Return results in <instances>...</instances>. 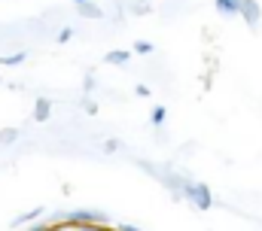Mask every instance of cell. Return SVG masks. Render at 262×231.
<instances>
[{
	"label": "cell",
	"mask_w": 262,
	"mask_h": 231,
	"mask_svg": "<svg viewBox=\"0 0 262 231\" xmlns=\"http://www.w3.org/2000/svg\"><path fill=\"white\" fill-rule=\"evenodd\" d=\"M183 195L195 204L198 210H204V213L213 207V195H210V189H207L204 182H189V179H186V182H183Z\"/></svg>",
	"instance_id": "obj_1"
},
{
	"label": "cell",
	"mask_w": 262,
	"mask_h": 231,
	"mask_svg": "<svg viewBox=\"0 0 262 231\" xmlns=\"http://www.w3.org/2000/svg\"><path fill=\"white\" fill-rule=\"evenodd\" d=\"M238 15L247 21V28H256V25H259L262 9H259V3H256V0H241V6H238Z\"/></svg>",
	"instance_id": "obj_2"
},
{
	"label": "cell",
	"mask_w": 262,
	"mask_h": 231,
	"mask_svg": "<svg viewBox=\"0 0 262 231\" xmlns=\"http://www.w3.org/2000/svg\"><path fill=\"white\" fill-rule=\"evenodd\" d=\"M52 98H37V104H34V122H49V115H52Z\"/></svg>",
	"instance_id": "obj_3"
},
{
	"label": "cell",
	"mask_w": 262,
	"mask_h": 231,
	"mask_svg": "<svg viewBox=\"0 0 262 231\" xmlns=\"http://www.w3.org/2000/svg\"><path fill=\"white\" fill-rule=\"evenodd\" d=\"M79 15H82V18H104V9H101L98 3L85 0V3H79Z\"/></svg>",
	"instance_id": "obj_4"
},
{
	"label": "cell",
	"mask_w": 262,
	"mask_h": 231,
	"mask_svg": "<svg viewBox=\"0 0 262 231\" xmlns=\"http://www.w3.org/2000/svg\"><path fill=\"white\" fill-rule=\"evenodd\" d=\"M238 6H241V0H216V12L226 15V18L238 15Z\"/></svg>",
	"instance_id": "obj_5"
},
{
	"label": "cell",
	"mask_w": 262,
	"mask_h": 231,
	"mask_svg": "<svg viewBox=\"0 0 262 231\" xmlns=\"http://www.w3.org/2000/svg\"><path fill=\"white\" fill-rule=\"evenodd\" d=\"M40 213H46V210H43V207H34V210H28V213L15 216L9 225H12V228H18V225H25V222H34V219H40Z\"/></svg>",
	"instance_id": "obj_6"
},
{
	"label": "cell",
	"mask_w": 262,
	"mask_h": 231,
	"mask_svg": "<svg viewBox=\"0 0 262 231\" xmlns=\"http://www.w3.org/2000/svg\"><path fill=\"white\" fill-rule=\"evenodd\" d=\"M104 61H107V64H116V67H125V64L131 61V55L128 52H122V49H116V52H107Z\"/></svg>",
	"instance_id": "obj_7"
},
{
	"label": "cell",
	"mask_w": 262,
	"mask_h": 231,
	"mask_svg": "<svg viewBox=\"0 0 262 231\" xmlns=\"http://www.w3.org/2000/svg\"><path fill=\"white\" fill-rule=\"evenodd\" d=\"M18 137H21L18 128H3V131H0V146H12Z\"/></svg>",
	"instance_id": "obj_8"
},
{
	"label": "cell",
	"mask_w": 262,
	"mask_h": 231,
	"mask_svg": "<svg viewBox=\"0 0 262 231\" xmlns=\"http://www.w3.org/2000/svg\"><path fill=\"white\" fill-rule=\"evenodd\" d=\"M21 61H28V52H25V49H21V52H12V55H3V58H0V64H6V67L21 64Z\"/></svg>",
	"instance_id": "obj_9"
},
{
	"label": "cell",
	"mask_w": 262,
	"mask_h": 231,
	"mask_svg": "<svg viewBox=\"0 0 262 231\" xmlns=\"http://www.w3.org/2000/svg\"><path fill=\"white\" fill-rule=\"evenodd\" d=\"M70 37H73V28H61V31L55 34V43H67Z\"/></svg>",
	"instance_id": "obj_10"
},
{
	"label": "cell",
	"mask_w": 262,
	"mask_h": 231,
	"mask_svg": "<svg viewBox=\"0 0 262 231\" xmlns=\"http://www.w3.org/2000/svg\"><path fill=\"white\" fill-rule=\"evenodd\" d=\"M134 52H140V55H149V52H152V43L140 40V43H134Z\"/></svg>",
	"instance_id": "obj_11"
},
{
	"label": "cell",
	"mask_w": 262,
	"mask_h": 231,
	"mask_svg": "<svg viewBox=\"0 0 262 231\" xmlns=\"http://www.w3.org/2000/svg\"><path fill=\"white\" fill-rule=\"evenodd\" d=\"M149 119H152V125H162V122H165V107H156Z\"/></svg>",
	"instance_id": "obj_12"
},
{
	"label": "cell",
	"mask_w": 262,
	"mask_h": 231,
	"mask_svg": "<svg viewBox=\"0 0 262 231\" xmlns=\"http://www.w3.org/2000/svg\"><path fill=\"white\" fill-rule=\"evenodd\" d=\"M82 110H85L89 115H95L98 113V104H95V101H82Z\"/></svg>",
	"instance_id": "obj_13"
},
{
	"label": "cell",
	"mask_w": 262,
	"mask_h": 231,
	"mask_svg": "<svg viewBox=\"0 0 262 231\" xmlns=\"http://www.w3.org/2000/svg\"><path fill=\"white\" fill-rule=\"evenodd\" d=\"M119 149V140H104V152H116Z\"/></svg>",
	"instance_id": "obj_14"
},
{
	"label": "cell",
	"mask_w": 262,
	"mask_h": 231,
	"mask_svg": "<svg viewBox=\"0 0 262 231\" xmlns=\"http://www.w3.org/2000/svg\"><path fill=\"white\" fill-rule=\"evenodd\" d=\"M49 228H52L49 222H37V225H31V228H28V231H49Z\"/></svg>",
	"instance_id": "obj_15"
},
{
	"label": "cell",
	"mask_w": 262,
	"mask_h": 231,
	"mask_svg": "<svg viewBox=\"0 0 262 231\" xmlns=\"http://www.w3.org/2000/svg\"><path fill=\"white\" fill-rule=\"evenodd\" d=\"M73 3H85V0H73Z\"/></svg>",
	"instance_id": "obj_16"
},
{
	"label": "cell",
	"mask_w": 262,
	"mask_h": 231,
	"mask_svg": "<svg viewBox=\"0 0 262 231\" xmlns=\"http://www.w3.org/2000/svg\"><path fill=\"white\" fill-rule=\"evenodd\" d=\"M140 3H149V0H140Z\"/></svg>",
	"instance_id": "obj_17"
}]
</instances>
